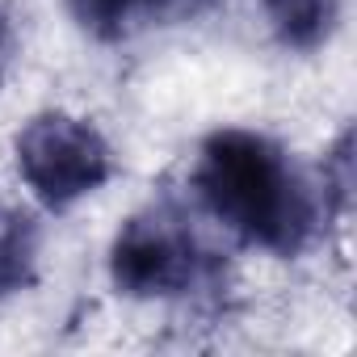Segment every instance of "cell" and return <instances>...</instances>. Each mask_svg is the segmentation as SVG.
Segmentation results:
<instances>
[{"mask_svg":"<svg viewBox=\"0 0 357 357\" xmlns=\"http://www.w3.org/2000/svg\"><path fill=\"white\" fill-rule=\"evenodd\" d=\"M219 5V0H147V17L151 22H190V17H202Z\"/></svg>","mask_w":357,"mask_h":357,"instance_id":"cell-7","label":"cell"},{"mask_svg":"<svg viewBox=\"0 0 357 357\" xmlns=\"http://www.w3.org/2000/svg\"><path fill=\"white\" fill-rule=\"evenodd\" d=\"M68 9H72L76 26L84 34H93L97 43H122V38L139 34L143 26H151L147 0H68Z\"/></svg>","mask_w":357,"mask_h":357,"instance_id":"cell-6","label":"cell"},{"mask_svg":"<svg viewBox=\"0 0 357 357\" xmlns=\"http://www.w3.org/2000/svg\"><path fill=\"white\" fill-rule=\"evenodd\" d=\"M13 55H17V26H13L9 5L0 0V84H5V76L13 68Z\"/></svg>","mask_w":357,"mask_h":357,"instance_id":"cell-8","label":"cell"},{"mask_svg":"<svg viewBox=\"0 0 357 357\" xmlns=\"http://www.w3.org/2000/svg\"><path fill=\"white\" fill-rule=\"evenodd\" d=\"M13 155L34 198L51 211H68L72 202L97 194L114 176V151L105 135L89 118L63 114V109L34 114L17 130Z\"/></svg>","mask_w":357,"mask_h":357,"instance_id":"cell-3","label":"cell"},{"mask_svg":"<svg viewBox=\"0 0 357 357\" xmlns=\"http://www.w3.org/2000/svg\"><path fill=\"white\" fill-rule=\"evenodd\" d=\"M219 278V257L172 202H151L122 223L109 248V282L126 298H176Z\"/></svg>","mask_w":357,"mask_h":357,"instance_id":"cell-2","label":"cell"},{"mask_svg":"<svg viewBox=\"0 0 357 357\" xmlns=\"http://www.w3.org/2000/svg\"><path fill=\"white\" fill-rule=\"evenodd\" d=\"M273 38L286 51H319L340 26V0H261Z\"/></svg>","mask_w":357,"mask_h":357,"instance_id":"cell-4","label":"cell"},{"mask_svg":"<svg viewBox=\"0 0 357 357\" xmlns=\"http://www.w3.org/2000/svg\"><path fill=\"white\" fill-rule=\"evenodd\" d=\"M202 206L244 244L294 257L319 227V198L286 147L257 130H215L194 168Z\"/></svg>","mask_w":357,"mask_h":357,"instance_id":"cell-1","label":"cell"},{"mask_svg":"<svg viewBox=\"0 0 357 357\" xmlns=\"http://www.w3.org/2000/svg\"><path fill=\"white\" fill-rule=\"evenodd\" d=\"M38 278V227L30 215L0 206V298L34 286Z\"/></svg>","mask_w":357,"mask_h":357,"instance_id":"cell-5","label":"cell"}]
</instances>
